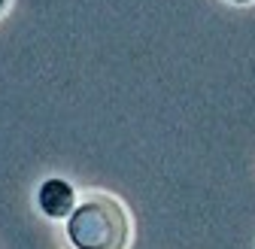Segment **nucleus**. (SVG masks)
<instances>
[{
  "label": "nucleus",
  "instance_id": "7ed1b4c3",
  "mask_svg": "<svg viewBox=\"0 0 255 249\" xmlns=\"http://www.w3.org/2000/svg\"><path fill=\"white\" fill-rule=\"evenodd\" d=\"M231 3H252V0H231Z\"/></svg>",
  "mask_w": 255,
  "mask_h": 249
},
{
  "label": "nucleus",
  "instance_id": "f257e3e1",
  "mask_svg": "<svg viewBox=\"0 0 255 249\" xmlns=\"http://www.w3.org/2000/svg\"><path fill=\"white\" fill-rule=\"evenodd\" d=\"M67 237L76 249H125L128 216L110 198H91L70 213Z\"/></svg>",
  "mask_w": 255,
  "mask_h": 249
},
{
  "label": "nucleus",
  "instance_id": "20e7f679",
  "mask_svg": "<svg viewBox=\"0 0 255 249\" xmlns=\"http://www.w3.org/2000/svg\"><path fill=\"white\" fill-rule=\"evenodd\" d=\"M6 9V0H0V12H3Z\"/></svg>",
  "mask_w": 255,
  "mask_h": 249
},
{
  "label": "nucleus",
  "instance_id": "f03ea898",
  "mask_svg": "<svg viewBox=\"0 0 255 249\" xmlns=\"http://www.w3.org/2000/svg\"><path fill=\"white\" fill-rule=\"evenodd\" d=\"M37 204H40V210L46 216H52V219H70V213L76 210V192H73L70 182L52 176V179H46L40 185Z\"/></svg>",
  "mask_w": 255,
  "mask_h": 249
}]
</instances>
